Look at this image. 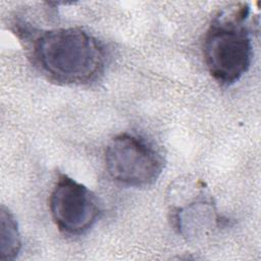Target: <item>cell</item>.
I'll use <instances>...</instances> for the list:
<instances>
[{
  "label": "cell",
  "mask_w": 261,
  "mask_h": 261,
  "mask_svg": "<svg viewBox=\"0 0 261 261\" xmlns=\"http://www.w3.org/2000/svg\"><path fill=\"white\" fill-rule=\"evenodd\" d=\"M33 64L57 84L82 86L97 81L106 65L104 45L80 28H60L33 34L19 28Z\"/></svg>",
  "instance_id": "1"
},
{
  "label": "cell",
  "mask_w": 261,
  "mask_h": 261,
  "mask_svg": "<svg viewBox=\"0 0 261 261\" xmlns=\"http://www.w3.org/2000/svg\"><path fill=\"white\" fill-rule=\"evenodd\" d=\"M250 10L248 3L219 10L205 34L204 60L209 73L220 86L233 85L251 66L253 44L247 24Z\"/></svg>",
  "instance_id": "2"
},
{
  "label": "cell",
  "mask_w": 261,
  "mask_h": 261,
  "mask_svg": "<svg viewBox=\"0 0 261 261\" xmlns=\"http://www.w3.org/2000/svg\"><path fill=\"white\" fill-rule=\"evenodd\" d=\"M104 162L108 175L126 187H147L161 175L165 161L161 153L141 136L121 133L106 145Z\"/></svg>",
  "instance_id": "3"
},
{
  "label": "cell",
  "mask_w": 261,
  "mask_h": 261,
  "mask_svg": "<svg viewBox=\"0 0 261 261\" xmlns=\"http://www.w3.org/2000/svg\"><path fill=\"white\" fill-rule=\"evenodd\" d=\"M167 198L171 224L188 240L205 236L220 221L213 198L201 180L175 181Z\"/></svg>",
  "instance_id": "4"
},
{
  "label": "cell",
  "mask_w": 261,
  "mask_h": 261,
  "mask_svg": "<svg viewBox=\"0 0 261 261\" xmlns=\"http://www.w3.org/2000/svg\"><path fill=\"white\" fill-rule=\"evenodd\" d=\"M51 217L62 233L77 237L89 231L100 215L94 193L66 174H60L49 197Z\"/></svg>",
  "instance_id": "5"
},
{
  "label": "cell",
  "mask_w": 261,
  "mask_h": 261,
  "mask_svg": "<svg viewBox=\"0 0 261 261\" xmlns=\"http://www.w3.org/2000/svg\"><path fill=\"white\" fill-rule=\"evenodd\" d=\"M21 249L17 221L5 206L0 209V261L14 260Z\"/></svg>",
  "instance_id": "6"
}]
</instances>
